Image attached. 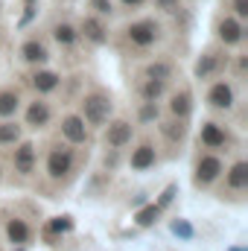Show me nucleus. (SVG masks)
<instances>
[{
    "instance_id": "1",
    "label": "nucleus",
    "mask_w": 248,
    "mask_h": 251,
    "mask_svg": "<svg viewBox=\"0 0 248 251\" xmlns=\"http://www.w3.org/2000/svg\"><path fill=\"white\" fill-rule=\"evenodd\" d=\"M164 38H167L164 21L158 15H140L123 24V29L117 32V47L123 53L140 56V53H152L155 47H161Z\"/></svg>"
},
{
    "instance_id": "2",
    "label": "nucleus",
    "mask_w": 248,
    "mask_h": 251,
    "mask_svg": "<svg viewBox=\"0 0 248 251\" xmlns=\"http://www.w3.org/2000/svg\"><path fill=\"white\" fill-rule=\"evenodd\" d=\"M79 164H82L79 146L67 143L62 137L47 143V152H44V178H47V184H53V187L70 184L79 173Z\"/></svg>"
},
{
    "instance_id": "3",
    "label": "nucleus",
    "mask_w": 248,
    "mask_h": 251,
    "mask_svg": "<svg viewBox=\"0 0 248 251\" xmlns=\"http://www.w3.org/2000/svg\"><path fill=\"white\" fill-rule=\"evenodd\" d=\"M76 114L85 120V126L91 131H99L102 126L114 117V97H111V91H105L99 85L88 88L79 97V102H76Z\"/></svg>"
},
{
    "instance_id": "4",
    "label": "nucleus",
    "mask_w": 248,
    "mask_h": 251,
    "mask_svg": "<svg viewBox=\"0 0 248 251\" xmlns=\"http://www.w3.org/2000/svg\"><path fill=\"white\" fill-rule=\"evenodd\" d=\"M204 85H207L204 88V105H207V111L222 114V117H228V114L237 111L240 94H237V82L228 73H222V76H216V79H210Z\"/></svg>"
},
{
    "instance_id": "5",
    "label": "nucleus",
    "mask_w": 248,
    "mask_h": 251,
    "mask_svg": "<svg viewBox=\"0 0 248 251\" xmlns=\"http://www.w3.org/2000/svg\"><path fill=\"white\" fill-rule=\"evenodd\" d=\"M228 161L222 152H210V149H196V158H193V187L207 193V190L216 187V181L222 178Z\"/></svg>"
},
{
    "instance_id": "6",
    "label": "nucleus",
    "mask_w": 248,
    "mask_h": 251,
    "mask_svg": "<svg viewBox=\"0 0 248 251\" xmlns=\"http://www.w3.org/2000/svg\"><path fill=\"white\" fill-rule=\"evenodd\" d=\"M196 146H198V149H210V152L228 155V152L237 149V134H234L231 123H222V120L207 117V120H201L198 131H196Z\"/></svg>"
},
{
    "instance_id": "7",
    "label": "nucleus",
    "mask_w": 248,
    "mask_h": 251,
    "mask_svg": "<svg viewBox=\"0 0 248 251\" xmlns=\"http://www.w3.org/2000/svg\"><path fill=\"white\" fill-rule=\"evenodd\" d=\"M213 190H216V196H219L222 201L240 204V201L246 199V193H248V161L246 158H234V161L225 167L222 178L216 181Z\"/></svg>"
},
{
    "instance_id": "8",
    "label": "nucleus",
    "mask_w": 248,
    "mask_h": 251,
    "mask_svg": "<svg viewBox=\"0 0 248 251\" xmlns=\"http://www.w3.org/2000/svg\"><path fill=\"white\" fill-rule=\"evenodd\" d=\"M228 62H231L228 47H222V44L213 41V44L201 47V53L196 56V62H193V79H196L198 85H204V82H210V79L228 73Z\"/></svg>"
},
{
    "instance_id": "9",
    "label": "nucleus",
    "mask_w": 248,
    "mask_h": 251,
    "mask_svg": "<svg viewBox=\"0 0 248 251\" xmlns=\"http://www.w3.org/2000/svg\"><path fill=\"white\" fill-rule=\"evenodd\" d=\"M6 164H9V173L18 181H32L38 176V146H35V140H29L24 134L15 146H9V161Z\"/></svg>"
},
{
    "instance_id": "10",
    "label": "nucleus",
    "mask_w": 248,
    "mask_h": 251,
    "mask_svg": "<svg viewBox=\"0 0 248 251\" xmlns=\"http://www.w3.org/2000/svg\"><path fill=\"white\" fill-rule=\"evenodd\" d=\"M18 117H21L24 128H29V131H47L56 123V108H53L50 97H35L32 94L29 100H24Z\"/></svg>"
},
{
    "instance_id": "11",
    "label": "nucleus",
    "mask_w": 248,
    "mask_h": 251,
    "mask_svg": "<svg viewBox=\"0 0 248 251\" xmlns=\"http://www.w3.org/2000/svg\"><path fill=\"white\" fill-rule=\"evenodd\" d=\"M210 32H213V41L228 47V50H240L246 44V21L234 18L231 12H216L213 24H210Z\"/></svg>"
},
{
    "instance_id": "12",
    "label": "nucleus",
    "mask_w": 248,
    "mask_h": 251,
    "mask_svg": "<svg viewBox=\"0 0 248 251\" xmlns=\"http://www.w3.org/2000/svg\"><path fill=\"white\" fill-rule=\"evenodd\" d=\"M131 149H128V155H125V167L131 170V173H149V170H155L158 164H161V146L149 137V134H143V137H134L131 143H128Z\"/></svg>"
},
{
    "instance_id": "13",
    "label": "nucleus",
    "mask_w": 248,
    "mask_h": 251,
    "mask_svg": "<svg viewBox=\"0 0 248 251\" xmlns=\"http://www.w3.org/2000/svg\"><path fill=\"white\" fill-rule=\"evenodd\" d=\"M47 41L73 59V56L79 53V47H82L79 29H76V21L67 18V15H56V18L47 24Z\"/></svg>"
},
{
    "instance_id": "14",
    "label": "nucleus",
    "mask_w": 248,
    "mask_h": 251,
    "mask_svg": "<svg viewBox=\"0 0 248 251\" xmlns=\"http://www.w3.org/2000/svg\"><path fill=\"white\" fill-rule=\"evenodd\" d=\"M76 29H79L82 44H88V47H108L114 41V32L108 26V18H99V15H91V12H85L76 21Z\"/></svg>"
},
{
    "instance_id": "15",
    "label": "nucleus",
    "mask_w": 248,
    "mask_h": 251,
    "mask_svg": "<svg viewBox=\"0 0 248 251\" xmlns=\"http://www.w3.org/2000/svg\"><path fill=\"white\" fill-rule=\"evenodd\" d=\"M24 85H26L35 97H53V94L64 85V76L59 70L47 67V64H41V67H26Z\"/></svg>"
},
{
    "instance_id": "16",
    "label": "nucleus",
    "mask_w": 248,
    "mask_h": 251,
    "mask_svg": "<svg viewBox=\"0 0 248 251\" xmlns=\"http://www.w3.org/2000/svg\"><path fill=\"white\" fill-rule=\"evenodd\" d=\"M50 59H53V44L47 41V35L32 32L18 47V62L24 67H41V64H50Z\"/></svg>"
},
{
    "instance_id": "17",
    "label": "nucleus",
    "mask_w": 248,
    "mask_h": 251,
    "mask_svg": "<svg viewBox=\"0 0 248 251\" xmlns=\"http://www.w3.org/2000/svg\"><path fill=\"white\" fill-rule=\"evenodd\" d=\"M99 131H102L105 149H120V152H125L128 143L137 137V126H134V120H128V117H111Z\"/></svg>"
},
{
    "instance_id": "18",
    "label": "nucleus",
    "mask_w": 248,
    "mask_h": 251,
    "mask_svg": "<svg viewBox=\"0 0 248 251\" xmlns=\"http://www.w3.org/2000/svg\"><path fill=\"white\" fill-rule=\"evenodd\" d=\"M0 228H3V237H6V243H12V246H29L32 240H35V225L29 222V216H24V213H3L0 216Z\"/></svg>"
},
{
    "instance_id": "19",
    "label": "nucleus",
    "mask_w": 248,
    "mask_h": 251,
    "mask_svg": "<svg viewBox=\"0 0 248 251\" xmlns=\"http://www.w3.org/2000/svg\"><path fill=\"white\" fill-rule=\"evenodd\" d=\"M59 137L67 140V143H73V146H88L91 140H94V131L85 126V120L76 114V111H67L59 117Z\"/></svg>"
},
{
    "instance_id": "20",
    "label": "nucleus",
    "mask_w": 248,
    "mask_h": 251,
    "mask_svg": "<svg viewBox=\"0 0 248 251\" xmlns=\"http://www.w3.org/2000/svg\"><path fill=\"white\" fill-rule=\"evenodd\" d=\"M167 117H178V120H190L196 111V97L190 91V85H178L167 91Z\"/></svg>"
},
{
    "instance_id": "21",
    "label": "nucleus",
    "mask_w": 248,
    "mask_h": 251,
    "mask_svg": "<svg viewBox=\"0 0 248 251\" xmlns=\"http://www.w3.org/2000/svg\"><path fill=\"white\" fill-rule=\"evenodd\" d=\"M137 76H149V79H161V82L173 85L175 76H178V64L173 62L170 56H152V59H146V62L140 64Z\"/></svg>"
},
{
    "instance_id": "22",
    "label": "nucleus",
    "mask_w": 248,
    "mask_h": 251,
    "mask_svg": "<svg viewBox=\"0 0 248 251\" xmlns=\"http://www.w3.org/2000/svg\"><path fill=\"white\" fill-rule=\"evenodd\" d=\"M170 88H173L170 82L149 79V76H137V82H134V97H137L140 102H161Z\"/></svg>"
},
{
    "instance_id": "23",
    "label": "nucleus",
    "mask_w": 248,
    "mask_h": 251,
    "mask_svg": "<svg viewBox=\"0 0 248 251\" xmlns=\"http://www.w3.org/2000/svg\"><path fill=\"white\" fill-rule=\"evenodd\" d=\"M190 120H178V117H167V120H158V131H161V137L170 143V146H181L187 140V128H190Z\"/></svg>"
},
{
    "instance_id": "24",
    "label": "nucleus",
    "mask_w": 248,
    "mask_h": 251,
    "mask_svg": "<svg viewBox=\"0 0 248 251\" xmlns=\"http://www.w3.org/2000/svg\"><path fill=\"white\" fill-rule=\"evenodd\" d=\"M24 105V91L18 85H0V117H18Z\"/></svg>"
},
{
    "instance_id": "25",
    "label": "nucleus",
    "mask_w": 248,
    "mask_h": 251,
    "mask_svg": "<svg viewBox=\"0 0 248 251\" xmlns=\"http://www.w3.org/2000/svg\"><path fill=\"white\" fill-rule=\"evenodd\" d=\"M24 134H26V128L18 117H0V149L15 146Z\"/></svg>"
},
{
    "instance_id": "26",
    "label": "nucleus",
    "mask_w": 248,
    "mask_h": 251,
    "mask_svg": "<svg viewBox=\"0 0 248 251\" xmlns=\"http://www.w3.org/2000/svg\"><path fill=\"white\" fill-rule=\"evenodd\" d=\"M131 120L134 126H155L161 120V102H137Z\"/></svg>"
},
{
    "instance_id": "27",
    "label": "nucleus",
    "mask_w": 248,
    "mask_h": 251,
    "mask_svg": "<svg viewBox=\"0 0 248 251\" xmlns=\"http://www.w3.org/2000/svg\"><path fill=\"white\" fill-rule=\"evenodd\" d=\"M228 76H231L237 85L248 79V53L243 50V47H240V53L231 56V62H228Z\"/></svg>"
},
{
    "instance_id": "28",
    "label": "nucleus",
    "mask_w": 248,
    "mask_h": 251,
    "mask_svg": "<svg viewBox=\"0 0 248 251\" xmlns=\"http://www.w3.org/2000/svg\"><path fill=\"white\" fill-rule=\"evenodd\" d=\"M161 213H164V210H161L158 204H149V207H143V210L134 216V222H137V228H152V225L161 219Z\"/></svg>"
},
{
    "instance_id": "29",
    "label": "nucleus",
    "mask_w": 248,
    "mask_h": 251,
    "mask_svg": "<svg viewBox=\"0 0 248 251\" xmlns=\"http://www.w3.org/2000/svg\"><path fill=\"white\" fill-rule=\"evenodd\" d=\"M219 9L222 12H231L240 21H248V0H219Z\"/></svg>"
},
{
    "instance_id": "30",
    "label": "nucleus",
    "mask_w": 248,
    "mask_h": 251,
    "mask_svg": "<svg viewBox=\"0 0 248 251\" xmlns=\"http://www.w3.org/2000/svg\"><path fill=\"white\" fill-rule=\"evenodd\" d=\"M88 12L99 18H114V0H88Z\"/></svg>"
},
{
    "instance_id": "31",
    "label": "nucleus",
    "mask_w": 248,
    "mask_h": 251,
    "mask_svg": "<svg viewBox=\"0 0 248 251\" xmlns=\"http://www.w3.org/2000/svg\"><path fill=\"white\" fill-rule=\"evenodd\" d=\"M152 6H155L158 15H178L184 0H152Z\"/></svg>"
},
{
    "instance_id": "32",
    "label": "nucleus",
    "mask_w": 248,
    "mask_h": 251,
    "mask_svg": "<svg viewBox=\"0 0 248 251\" xmlns=\"http://www.w3.org/2000/svg\"><path fill=\"white\" fill-rule=\"evenodd\" d=\"M175 184H170V187L164 190V193H161V199H158V201H155V204H158V207H161V210H164V207H167V204H170V201H173V196H175Z\"/></svg>"
},
{
    "instance_id": "33",
    "label": "nucleus",
    "mask_w": 248,
    "mask_h": 251,
    "mask_svg": "<svg viewBox=\"0 0 248 251\" xmlns=\"http://www.w3.org/2000/svg\"><path fill=\"white\" fill-rule=\"evenodd\" d=\"M117 3H120L123 9H128V12H137V9H143L149 0H117Z\"/></svg>"
},
{
    "instance_id": "34",
    "label": "nucleus",
    "mask_w": 248,
    "mask_h": 251,
    "mask_svg": "<svg viewBox=\"0 0 248 251\" xmlns=\"http://www.w3.org/2000/svg\"><path fill=\"white\" fill-rule=\"evenodd\" d=\"M3 178H6V167H3V161H0V184H3Z\"/></svg>"
},
{
    "instance_id": "35",
    "label": "nucleus",
    "mask_w": 248,
    "mask_h": 251,
    "mask_svg": "<svg viewBox=\"0 0 248 251\" xmlns=\"http://www.w3.org/2000/svg\"><path fill=\"white\" fill-rule=\"evenodd\" d=\"M24 6H26V9H29V6H35V0H24Z\"/></svg>"
}]
</instances>
